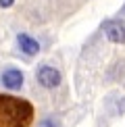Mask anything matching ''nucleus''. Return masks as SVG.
I'll use <instances>...</instances> for the list:
<instances>
[{
    "instance_id": "1",
    "label": "nucleus",
    "mask_w": 125,
    "mask_h": 127,
    "mask_svg": "<svg viewBox=\"0 0 125 127\" xmlns=\"http://www.w3.org/2000/svg\"><path fill=\"white\" fill-rule=\"evenodd\" d=\"M31 119V106L25 100L0 96V121L4 127H27Z\"/></svg>"
},
{
    "instance_id": "2",
    "label": "nucleus",
    "mask_w": 125,
    "mask_h": 127,
    "mask_svg": "<svg viewBox=\"0 0 125 127\" xmlns=\"http://www.w3.org/2000/svg\"><path fill=\"white\" fill-rule=\"evenodd\" d=\"M35 79H38V83L42 88L46 90H54L61 86V71L56 67H50V65H42L38 71H35Z\"/></svg>"
},
{
    "instance_id": "3",
    "label": "nucleus",
    "mask_w": 125,
    "mask_h": 127,
    "mask_svg": "<svg viewBox=\"0 0 125 127\" xmlns=\"http://www.w3.org/2000/svg\"><path fill=\"white\" fill-rule=\"evenodd\" d=\"M104 35L113 44H125V21L123 19H108L102 25Z\"/></svg>"
},
{
    "instance_id": "4",
    "label": "nucleus",
    "mask_w": 125,
    "mask_h": 127,
    "mask_svg": "<svg viewBox=\"0 0 125 127\" xmlns=\"http://www.w3.org/2000/svg\"><path fill=\"white\" fill-rule=\"evenodd\" d=\"M0 81H2V86L6 88V90H19L21 86H23L25 77H23V71H19V69L10 67V69H6V71L2 73Z\"/></svg>"
},
{
    "instance_id": "5",
    "label": "nucleus",
    "mask_w": 125,
    "mask_h": 127,
    "mask_svg": "<svg viewBox=\"0 0 125 127\" xmlns=\"http://www.w3.org/2000/svg\"><path fill=\"white\" fill-rule=\"evenodd\" d=\"M17 44H19L21 52H25L27 56H35L40 52V42L35 38H31L29 33H19L17 35Z\"/></svg>"
},
{
    "instance_id": "6",
    "label": "nucleus",
    "mask_w": 125,
    "mask_h": 127,
    "mask_svg": "<svg viewBox=\"0 0 125 127\" xmlns=\"http://www.w3.org/2000/svg\"><path fill=\"white\" fill-rule=\"evenodd\" d=\"M40 127H59V123H56L54 119H44L40 123Z\"/></svg>"
},
{
    "instance_id": "7",
    "label": "nucleus",
    "mask_w": 125,
    "mask_h": 127,
    "mask_svg": "<svg viewBox=\"0 0 125 127\" xmlns=\"http://www.w3.org/2000/svg\"><path fill=\"white\" fill-rule=\"evenodd\" d=\"M117 113H119V115H123V113H125V98H123V100H119V104H117Z\"/></svg>"
},
{
    "instance_id": "8",
    "label": "nucleus",
    "mask_w": 125,
    "mask_h": 127,
    "mask_svg": "<svg viewBox=\"0 0 125 127\" xmlns=\"http://www.w3.org/2000/svg\"><path fill=\"white\" fill-rule=\"evenodd\" d=\"M13 2H15V0H0V6H2V8H8V6H13Z\"/></svg>"
}]
</instances>
